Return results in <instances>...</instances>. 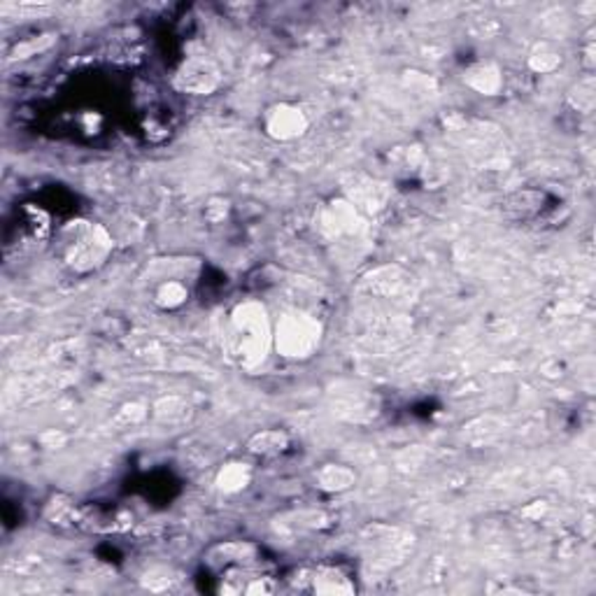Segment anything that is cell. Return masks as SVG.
Masks as SVG:
<instances>
[{
	"label": "cell",
	"instance_id": "cell-9",
	"mask_svg": "<svg viewBox=\"0 0 596 596\" xmlns=\"http://www.w3.org/2000/svg\"><path fill=\"white\" fill-rule=\"evenodd\" d=\"M187 298H189L187 284L180 283L177 277L164 280V283L157 287V291H154V303H157L159 308H164V310L180 308V306L187 303Z\"/></svg>",
	"mask_w": 596,
	"mask_h": 596
},
{
	"label": "cell",
	"instance_id": "cell-10",
	"mask_svg": "<svg viewBox=\"0 0 596 596\" xmlns=\"http://www.w3.org/2000/svg\"><path fill=\"white\" fill-rule=\"evenodd\" d=\"M287 436L283 431H261L250 440V453L270 457V454H280L287 450Z\"/></svg>",
	"mask_w": 596,
	"mask_h": 596
},
{
	"label": "cell",
	"instance_id": "cell-2",
	"mask_svg": "<svg viewBox=\"0 0 596 596\" xmlns=\"http://www.w3.org/2000/svg\"><path fill=\"white\" fill-rule=\"evenodd\" d=\"M57 250L61 261L75 273H89L98 268L112 252L110 233L94 221H70L61 228L57 240Z\"/></svg>",
	"mask_w": 596,
	"mask_h": 596
},
{
	"label": "cell",
	"instance_id": "cell-11",
	"mask_svg": "<svg viewBox=\"0 0 596 596\" xmlns=\"http://www.w3.org/2000/svg\"><path fill=\"white\" fill-rule=\"evenodd\" d=\"M247 483H250V471L240 464L224 466V471H221L220 477H217V484H220L224 492H240Z\"/></svg>",
	"mask_w": 596,
	"mask_h": 596
},
{
	"label": "cell",
	"instance_id": "cell-7",
	"mask_svg": "<svg viewBox=\"0 0 596 596\" xmlns=\"http://www.w3.org/2000/svg\"><path fill=\"white\" fill-rule=\"evenodd\" d=\"M466 82H468V87H473L476 91H480V94L494 96L496 91L501 89L503 80H501V73H499L494 66H490V63H480V66H476V68L468 70V75H466Z\"/></svg>",
	"mask_w": 596,
	"mask_h": 596
},
{
	"label": "cell",
	"instance_id": "cell-1",
	"mask_svg": "<svg viewBox=\"0 0 596 596\" xmlns=\"http://www.w3.org/2000/svg\"><path fill=\"white\" fill-rule=\"evenodd\" d=\"M227 345L231 357L245 368H254L266 359L273 345L268 313L261 303H240L228 317Z\"/></svg>",
	"mask_w": 596,
	"mask_h": 596
},
{
	"label": "cell",
	"instance_id": "cell-4",
	"mask_svg": "<svg viewBox=\"0 0 596 596\" xmlns=\"http://www.w3.org/2000/svg\"><path fill=\"white\" fill-rule=\"evenodd\" d=\"M308 128L306 114L294 105H275L266 114V133L275 140H294Z\"/></svg>",
	"mask_w": 596,
	"mask_h": 596
},
{
	"label": "cell",
	"instance_id": "cell-6",
	"mask_svg": "<svg viewBox=\"0 0 596 596\" xmlns=\"http://www.w3.org/2000/svg\"><path fill=\"white\" fill-rule=\"evenodd\" d=\"M310 590L317 594H350L354 592V584L345 573L336 566H320L317 571L310 573Z\"/></svg>",
	"mask_w": 596,
	"mask_h": 596
},
{
	"label": "cell",
	"instance_id": "cell-3",
	"mask_svg": "<svg viewBox=\"0 0 596 596\" xmlns=\"http://www.w3.org/2000/svg\"><path fill=\"white\" fill-rule=\"evenodd\" d=\"M321 343V324L308 313H284L273 331V345L287 359L313 357Z\"/></svg>",
	"mask_w": 596,
	"mask_h": 596
},
{
	"label": "cell",
	"instance_id": "cell-8",
	"mask_svg": "<svg viewBox=\"0 0 596 596\" xmlns=\"http://www.w3.org/2000/svg\"><path fill=\"white\" fill-rule=\"evenodd\" d=\"M357 476L347 468V466L340 464H327L321 466L320 473H317V483H320L321 490L327 492H345L354 484Z\"/></svg>",
	"mask_w": 596,
	"mask_h": 596
},
{
	"label": "cell",
	"instance_id": "cell-5",
	"mask_svg": "<svg viewBox=\"0 0 596 596\" xmlns=\"http://www.w3.org/2000/svg\"><path fill=\"white\" fill-rule=\"evenodd\" d=\"M220 84V73L213 63L207 61H189L177 73V87L189 94H210Z\"/></svg>",
	"mask_w": 596,
	"mask_h": 596
}]
</instances>
